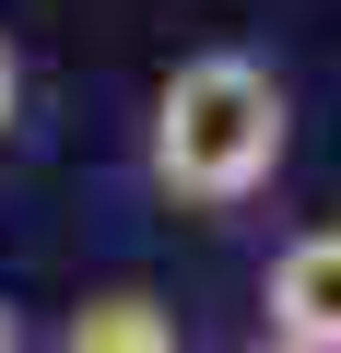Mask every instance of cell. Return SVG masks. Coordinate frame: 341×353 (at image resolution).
I'll return each instance as SVG.
<instances>
[{
  "instance_id": "3",
  "label": "cell",
  "mask_w": 341,
  "mask_h": 353,
  "mask_svg": "<svg viewBox=\"0 0 341 353\" xmlns=\"http://www.w3.org/2000/svg\"><path fill=\"white\" fill-rule=\"evenodd\" d=\"M59 353H177V318H165L141 283H118V294H83L59 318Z\"/></svg>"
},
{
  "instance_id": "6",
  "label": "cell",
  "mask_w": 341,
  "mask_h": 353,
  "mask_svg": "<svg viewBox=\"0 0 341 353\" xmlns=\"http://www.w3.org/2000/svg\"><path fill=\"white\" fill-rule=\"evenodd\" d=\"M247 353H282V341H247Z\"/></svg>"
},
{
  "instance_id": "1",
  "label": "cell",
  "mask_w": 341,
  "mask_h": 353,
  "mask_svg": "<svg viewBox=\"0 0 341 353\" xmlns=\"http://www.w3.org/2000/svg\"><path fill=\"white\" fill-rule=\"evenodd\" d=\"M294 141V106L282 83L247 59V48H200L153 83V130H141V165H153V189L165 201H189V212H236L271 189V165Z\"/></svg>"
},
{
  "instance_id": "2",
  "label": "cell",
  "mask_w": 341,
  "mask_h": 353,
  "mask_svg": "<svg viewBox=\"0 0 341 353\" xmlns=\"http://www.w3.org/2000/svg\"><path fill=\"white\" fill-rule=\"evenodd\" d=\"M259 318L282 353H341V224L294 236L271 271H259Z\"/></svg>"
},
{
  "instance_id": "4",
  "label": "cell",
  "mask_w": 341,
  "mask_h": 353,
  "mask_svg": "<svg viewBox=\"0 0 341 353\" xmlns=\"http://www.w3.org/2000/svg\"><path fill=\"white\" fill-rule=\"evenodd\" d=\"M12 106H24V59H12V36H0V130H12Z\"/></svg>"
},
{
  "instance_id": "5",
  "label": "cell",
  "mask_w": 341,
  "mask_h": 353,
  "mask_svg": "<svg viewBox=\"0 0 341 353\" xmlns=\"http://www.w3.org/2000/svg\"><path fill=\"white\" fill-rule=\"evenodd\" d=\"M0 353H36V330H24V306H0Z\"/></svg>"
}]
</instances>
